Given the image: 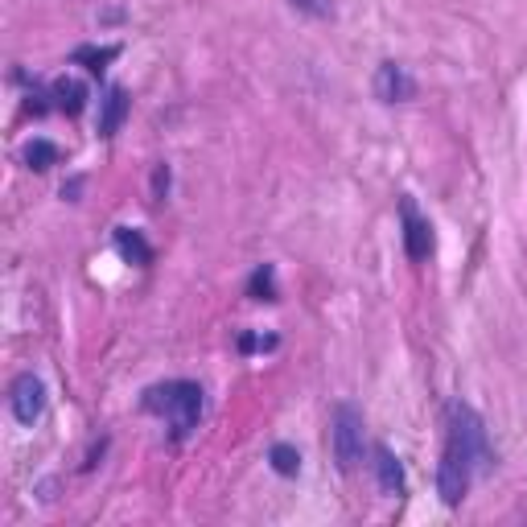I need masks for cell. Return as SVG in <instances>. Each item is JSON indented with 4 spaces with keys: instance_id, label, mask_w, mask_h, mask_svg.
Wrapping results in <instances>:
<instances>
[{
    "instance_id": "8fae6325",
    "label": "cell",
    "mask_w": 527,
    "mask_h": 527,
    "mask_svg": "<svg viewBox=\"0 0 527 527\" xmlns=\"http://www.w3.org/2000/svg\"><path fill=\"white\" fill-rule=\"evenodd\" d=\"M50 95L58 99V108H62L66 116H79V112L87 108V87H83L79 79H58Z\"/></svg>"
},
{
    "instance_id": "277c9868",
    "label": "cell",
    "mask_w": 527,
    "mask_h": 527,
    "mask_svg": "<svg viewBox=\"0 0 527 527\" xmlns=\"http://www.w3.org/2000/svg\"><path fill=\"white\" fill-rule=\"evenodd\" d=\"M9 408L17 416V425H38L42 412H46V383L25 371L13 379V388H9Z\"/></svg>"
},
{
    "instance_id": "2e32d148",
    "label": "cell",
    "mask_w": 527,
    "mask_h": 527,
    "mask_svg": "<svg viewBox=\"0 0 527 527\" xmlns=\"http://www.w3.org/2000/svg\"><path fill=\"white\" fill-rule=\"evenodd\" d=\"M112 58H116V50H112V46H108V50H99V54H95V50H79V62H91L95 75L103 70V62H112Z\"/></svg>"
},
{
    "instance_id": "9c48e42d",
    "label": "cell",
    "mask_w": 527,
    "mask_h": 527,
    "mask_svg": "<svg viewBox=\"0 0 527 527\" xmlns=\"http://www.w3.org/2000/svg\"><path fill=\"white\" fill-rule=\"evenodd\" d=\"M124 120H128V95L120 87H112L99 99V124L95 128H99V136H116L124 128Z\"/></svg>"
},
{
    "instance_id": "7c38bea8",
    "label": "cell",
    "mask_w": 527,
    "mask_h": 527,
    "mask_svg": "<svg viewBox=\"0 0 527 527\" xmlns=\"http://www.w3.org/2000/svg\"><path fill=\"white\" fill-rule=\"evenodd\" d=\"M58 157H62V153H58L54 140H42V136H38V140H29V145H25V165L38 169V173H46L50 165H58Z\"/></svg>"
},
{
    "instance_id": "6da1fadb",
    "label": "cell",
    "mask_w": 527,
    "mask_h": 527,
    "mask_svg": "<svg viewBox=\"0 0 527 527\" xmlns=\"http://www.w3.org/2000/svg\"><path fill=\"white\" fill-rule=\"evenodd\" d=\"M145 408L165 420L173 441H186L198 429V420H202V388L190 383V379L157 383V388L145 392Z\"/></svg>"
},
{
    "instance_id": "4fadbf2b",
    "label": "cell",
    "mask_w": 527,
    "mask_h": 527,
    "mask_svg": "<svg viewBox=\"0 0 527 527\" xmlns=\"http://www.w3.org/2000/svg\"><path fill=\"white\" fill-rule=\"evenodd\" d=\"M268 462H272V470H276L280 478H297V474H301V453H297L293 445H285V441L268 449Z\"/></svg>"
},
{
    "instance_id": "ac0fdd59",
    "label": "cell",
    "mask_w": 527,
    "mask_h": 527,
    "mask_svg": "<svg viewBox=\"0 0 527 527\" xmlns=\"http://www.w3.org/2000/svg\"><path fill=\"white\" fill-rule=\"evenodd\" d=\"M239 346H243V350H272V346H276V338H252V334H243V338H239Z\"/></svg>"
},
{
    "instance_id": "30bf717a",
    "label": "cell",
    "mask_w": 527,
    "mask_h": 527,
    "mask_svg": "<svg viewBox=\"0 0 527 527\" xmlns=\"http://www.w3.org/2000/svg\"><path fill=\"white\" fill-rule=\"evenodd\" d=\"M116 248H120V256H124L128 264H140V268L153 260V248H149L145 235H140L136 227H116Z\"/></svg>"
},
{
    "instance_id": "7a4b0ae2",
    "label": "cell",
    "mask_w": 527,
    "mask_h": 527,
    "mask_svg": "<svg viewBox=\"0 0 527 527\" xmlns=\"http://www.w3.org/2000/svg\"><path fill=\"white\" fill-rule=\"evenodd\" d=\"M453 453H462V462L482 474L490 470V437H486V425H482V416L470 408V404H453L449 408V441H445Z\"/></svg>"
},
{
    "instance_id": "5b68a950",
    "label": "cell",
    "mask_w": 527,
    "mask_h": 527,
    "mask_svg": "<svg viewBox=\"0 0 527 527\" xmlns=\"http://www.w3.org/2000/svg\"><path fill=\"white\" fill-rule=\"evenodd\" d=\"M470 482H474V470L462 462V453H453V449L445 445L441 466H437V495H441V503H445V507H458V503L466 499Z\"/></svg>"
},
{
    "instance_id": "9a60e30c",
    "label": "cell",
    "mask_w": 527,
    "mask_h": 527,
    "mask_svg": "<svg viewBox=\"0 0 527 527\" xmlns=\"http://www.w3.org/2000/svg\"><path fill=\"white\" fill-rule=\"evenodd\" d=\"M293 9H301L305 17H330V0H293Z\"/></svg>"
},
{
    "instance_id": "52a82bcc",
    "label": "cell",
    "mask_w": 527,
    "mask_h": 527,
    "mask_svg": "<svg viewBox=\"0 0 527 527\" xmlns=\"http://www.w3.org/2000/svg\"><path fill=\"white\" fill-rule=\"evenodd\" d=\"M375 95H379L383 103H408V99L416 95V79L408 75L400 62H383V66L375 70Z\"/></svg>"
},
{
    "instance_id": "5bb4252c",
    "label": "cell",
    "mask_w": 527,
    "mask_h": 527,
    "mask_svg": "<svg viewBox=\"0 0 527 527\" xmlns=\"http://www.w3.org/2000/svg\"><path fill=\"white\" fill-rule=\"evenodd\" d=\"M248 293H252L256 301H276V272H272V264H264V268L252 272Z\"/></svg>"
},
{
    "instance_id": "3957f363",
    "label": "cell",
    "mask_w": 527,
    "mask_h": 527,
    "mask_svg": "<svg viewBox=\"0 0 527 527\" xmlns=\"http://www.w3.org/2000/svg\"><path fill=\"white\" fill-rule=\"evenodd\" d=\"M330 441H334V458L338 470H355L363 462V412L355 404H338L334 408V425H330Z\"/></svg>"
},
{
    "instance_id": "ba28073f",
    "label": "cell",
    "mask_w": 527,
    "mask_h": 527,
    "mask_svg": "<svg viewBox=\"0 0 527 527\" xmlns=\"http://www.w3.org/2000/svg\"><path fill=\"white\" fill-rule=\"evenodd\" d=\"M375 478H379V490L383 495H404V466L400 458L388 449V445H375Z\"/></svg>"
},
{
    "instance_id": "e0dca14e",
    "label": "cell",
    "mask_w": 527,
    "mask_h": 527,
    "mask_svg": "<svg viewBox=\"0 0 527 527\" xmlns=\"http://www.w3.org/2000/svg\"><path fill=\"white\" fill-rule=\"evenodd\" d=\"M165 194H169V169H165V165H157V173H153V198H157V202H165Z\"/></svg>"
},
{
    "instance_id": "8992f818",
    "label": "cell",
    "mask_w": 527,
    "mask_h": 527,
    "mask_svg": "<svg viewBox=\"0 0 527 527\" xmlns=\"http://www.w3.org/2000/svg\"><path fill=\"white\" fill-rule=\"evenodd\" d=\"M400 223H404V252H408V260H429L433 256V227H429V219L416 210V202L412 198H404L400 202Z\"/></svg>"
}]
</instances>
